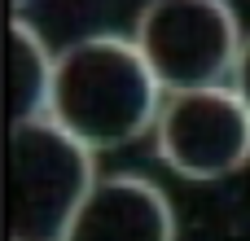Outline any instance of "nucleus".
Here are the masks:
<instances>
[{
  "label": "nucleus",
  "mask_w": 250,
  "mask_h": 241,
  "mask_svg": "<svg viewBox=\"0 0 250 241\" xmlns=\"http://www.w3.org/2000/svg\"><path fill=\"white\" fill-rule=\"evenodd\" d=\"M92 154L48 114L13 123L9 136V237L66 241L70 220L88 202L97 176Z\"/></svg>",
  "instance_id": "2"
},
{
  "label": "nucleus",
  "mask_w": 250,
  "mask_h": 241,
  "mask_svg": "<svg viewBox=\"0 0 250 241\" xmlns=\"http://www.w3.org/2000/svg\"><path fill=\"white\" fill-rule=\"evenodd\" d=\"M154 145L180 180H224L250 162V105L229 83L167 92Z\"/></svg>",
  "instance_id": "4"
},
{
  "label": "nucleus",
  "mask_w": 250,
  "mask_h": 241,
  "mask_svg": "<svg viewBox=\"0 0 250 241\" xmlns=\"http://www.w3.org/2000/svg\"><path fill=\"white\" fill-rule=\"evenodd\" d=\"M66 241H176V211L154 180L110 176L92 184Z\"/></svg>",
  "instance_id": "5"
},
{
  "label": "nucleus",
  "mask_w": 250,
  "mask_h": 241,
  "mask_svg": "<svg viewBox=\"0 0 250 241\" xmlns=\"http://www.w3.org/2000/svg\"><path fill=\"white\" fill-rule=\"evenodd\" d=\"M233 88L242 92V101L250 105V35L242 44V57H237V70H233Z\"/></svg>",
  "instance_id": "7"
},
{
  "label": "nucleus",
  "mask_w": 250,
  "mask_h": 241,
  "mask_svg": "<svg viewBox=\"0 0 250 241\" xmlns=\"http://www.w3.org/2000/svg\"><path fill=\"white\" fill-rule=\"evenodd\" d=\"M163 101L167 88L158 83L136 40L88 35L57 53L48 119L97 154L141 141L158 123Z\"/></svg>",
  "instance_id": "1"
},
{
  "label": "nucleus",
  "mask_w": 250,
  "mask_h": 241,
  "mask_svg": "<svg viewBox=\"0 0 250 241\" xmlns=\"http://www.w3.org/2000/svg\"><path fill=\"white\" fill-rule=\"evenodd\" d=\"M53 70H57V57L48 53L44 35L26 18H13V44H9V101H13V123H26V119L48 114Z\"/></svg>",
  "instance_id": "6"
},
{
  "label": "nucleus",
  "mask_w": 250,
  "mask_h": 241,
  "mask_svg": "<svg viewBox=\"0 0 250 241\" xmlns=\"http://www.w3.org/2000/svg\"><path fill=\"white\" fill-rule=\"evenodd\" d=\"M13 4H18V9H22V4H26V0H13Z\"/></svg>",
  "instance_id": "8"
},
{
  "label": "nucleus",
  "mask_w": 250,
  "mask_h": 241,
  "mask_svg": "<svg viewBox=\"0 0 250 241\" xmlns=\"http://www.w3.org/2000/svg\"><path fill=\"white\" fill-rule=\"evenodd\" d=\"M132 40L167 92L229 83L246 44L229 0H149Z\"/></svg>",
  "instance_id": "3"
}]
</instances>
